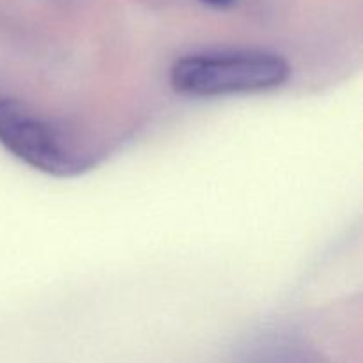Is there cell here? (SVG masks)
Segmentation results:
<instances>
[{
    "mask_svg": "<svg viewBox=\"0 0 363 363\" xmlns=\"http://www.w3.org/2000/svg\"><path fill=\"white\" fill-rule=\"evenodd\" d=\"M291 78V64L268 50L236 48L188 53L169 73L174 92L190 98L254 94L279 89Z\"/></svg>",
    "mask_w": 363,
    "mask_h": 363,
    "instance_id": "1",
    "label": "cell"
},
{
    "mask_svg": "<svg viewBox=\"0 0 363 363\" xmlns=\"http://www.w3.org/2000/svg\"><path fill=\"white\" fill-rule=\"evenodd\" d=\"M0 145L30 169L62 179L78 177L98 165L94 152L18 99H0Z\"/></svg>",
    "mask_w": 363,
    "mask_h": 363,
    "instance_id": "2",
    "label": "cell"
},
{
    "mask_svg": "<svg viewBox=\"0 0 363 363\" xmlns=\"http://www.w3.org/2000/svg\"><path fill=\"white\" fill-rule=\"evenodd\" d=\"M199 2L206 4L209 7H215V9H225V7L234 6L238 0H199Z\"/></svg>",
    "mask_w": 363,
    "mask_h": 363,
    "instance_id": "4",
    "label": "cell"
},
{
    "mask_svg": "<svg viewBox=\"0 0 363 363\" xmlns=\"http://www.w3.org/2000/svg\"><path fill=\"white\" fill-rule=\"evenodd\" d=\"M243 363H326L321 357L308 351L296 350V347H279V350H268L264 353H257L247 358Z\"/></svg>",
    "mask_w": 363,
    "mask_h": 363,
    "instance_id": "3",
    "label": "cell"
}]
</instances>
